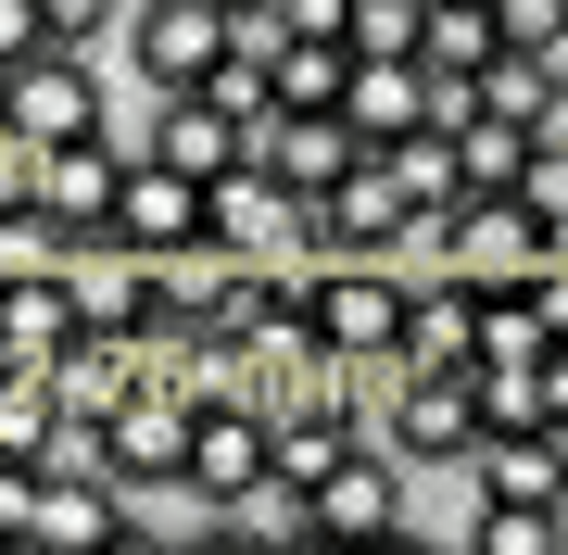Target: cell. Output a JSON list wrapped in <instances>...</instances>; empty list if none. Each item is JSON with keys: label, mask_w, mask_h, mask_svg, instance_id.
Listing matches in <instances>:
<instances>
[{"label": "cell", "mask_w": 568, "mask_h": 555, "mask_svg": "<svg viewBox=\"0 0 568 555\" xmlns=\"http://www.w3.org/2000/svg\"><path fill=\"white\" fill-rule=\"evenodd\" d=\"M429 240H443V266L480 290V304H506V290H544V278L568 266V227H544L518 189H467V203L429 227Z\"/></svg>", "instance_id": "6da1fadb"}, {"label": "cell", "mask_w": 568, "mask_h": 555, "mask_svg": "<svg viewBox=\"0 0 568 555\" xmlns=\"http://www.w3.org/2000/svg\"><path fill=\"white\" fill-rule=\"evenodd\" d=\"M405 316H417V278L392 253H316V341L354 353V367H405Z\"/></svg>", "instance_id": "7a4b0ae2"}, {"label": "cell", "mask_w": 568, "mask_h": 555, "mask_svg": "<svg viewBox=\"0 0 568 555\" xmlns=\"http://www.w3.org/2000/svg\"><path fill=\"white\" fill-rule=\"evenodd\" d=\"M379 442L405 467H467L480 454V391H467V367H392L379 379Z\"/></svg>", "instance_id": "3957f363"}, {"label": "cell", "mask_w": 568, "mask_h": 555, "mask_svg": "<svg viewBox=\"0 0 568 555\" xmlns=\"http://www.w3.org/2000/svg\"><path fill=\"white\" fill-rule=\"evenodd\" d=\"M13 126H26L39 152L102 126V63H89V39H51V51H26V63H13Z\"/></svg>", "instance_id": "277c9868"}, {"label": "cell", "mask_w": 568, "mask_h": 555, "mask_svg": "<svg viewBox=\"0 0 568 555\" xmlns=\"http://www.w3.org/2000/svg\"><path fill=\"white\" fill-rule=\"evenodd\" d=\"M429 240V215L405 203V177H392V152H366V165L316 203V253H405Z\"/></svg>", "instance_id": "5b68a950"}, {"label": "cell", "mask_w": 568, "mask_h": 555, "mask_svg": "<svg viewBox=\"0 0 568 555\" xmlns=\"http://www.w3.org/2000/svg\"><path fill=\"white\" fill-rule=\"evenodd\" d=\"M126 51L152 89H203L227 51V0H126Z\"/></svg>", "instance_id": "8992f818"}, {"label": "cell", "mask_w": 568, "mask_h": 555, "mask_svg": "<svg viewBox=\"0 0 568 555\" xmlns=\"http://www.w3.org/2000/svg\"><path fill=\"white\" fill-rule=\"evenodd\" d=\"M253 165L291 189V203H328L354 165H366V140H354V114H265L253 126Z\"/></svg>", "instance_id": "52a82bcc"}, {"label": "cell", "mask_w": 568, "mask_h": 555, "mask_svg": "<svg viewBox=\"0 0 568 555\" xmlns=\"http://www.w3.org/2000/svg\"><path fill=\"white\" fill-rule=\"evenodd\" d=\"M126 165H140V152H126L114 126H89V140H51V152H39V215L63 227V240H77V227H114Z\"/></svg>", "instance_id": "ba28073f"}, {"label": "cell", "mask_w": 568, "mask_h": 555, "mask_svg": "<svg viewBox=\"0 0 568 555\" xmlns=\"http://www.w3.org/2000/svg\"><path fill=\"white\" fill-rule=\"evenodd\" d=\"M63 290H77L89 329H152V253L114 240V227H77L63 240Z\"/></svg>", "instance_id": "9c48e42d"}, {"label": "cell", "mask_w": 568, "mask_h": 555, "mask_svg": "<svg viewBox=\"0 0 568 555\" xmlns=\"http://www.w3.org/2000/svg\"><path fill=\"white\" fill-rule=\"evenodd\" d=\"M140 152H152V165H190V177L215 189L227 165H253V126L227 114L215 89H152V140Z\"/></svg>", "instance_id": "30bf717a"}, {"label": "cell", "mask_w": 568, "mask_h": 555, "mask_svg": "<svg viewBox=\"0 0 568 555\" xmlns=\"http://www.w3.org/2000/svg\"><path fill=\"white\" fill-rule=\"evenodd\" d=\"M354 531H405V454H392L379 430L316 480V543H354Z\"/></svg>", "instance_id": "8fae6325"}, {"label": "cell", "mask_w": 568, "mask_h": 555, "mask_svg": "<svg viewBox=\"0 0 568 555\" xmlns=\"http://www.w3.org/2000/svg\"><path fill=\"white\" fill-rule=\"evenodd\" d=\"M215 227V189L190 177V165H126V189H114V240H140V253H164V240H203Z\"/></svg>", "instance_id": "7c38bea8"}, {"label": "cell", "mask_w": 568, "mask_h": 555, "mask_svg": "<svg viewBox=\"0 0 568 555\" xmlns=\"http://www.w3.org/2000/svg\"><path fill=\"white\" fill-rule=\"evenodd\" d=\"M241 266H253V253H227L215 227H203V240H164L152 253V316H164V329H215V304L241 290Z\"/></svg>", "instance_id": "4fadbf2b"}, {"label": "cell", "mask_w": 568, "mask_h": 555, "mask_svg": "<svg viewBox=\"0 0 568 555\" xmlns=\"http://www.w3.org/2000/svg\"><path fill=\"white\" fill-rule=\"evenodd\" d=\"M26 543H102V555H126L140 543V493H126V480H39V531Z\"/></svg>", "instance_id": "5bb4252c"}, {"label": "cell", "mask_w": 568, "mask_h": 555, "mask_svg": "<svg viewBox=\"0 0 568 555\" xmlns=\"http://www.w3.org/2000/svg\"><path fill=\"white\" fill-rule=\"evenodd\" d=\"M89 316H77V290H63V266H26V278H0V341H13V367H51L63 341H77Z\"/></svg>", "instance_id": "9a60e30c"}, {"label": "cell", "mask_w": 568, "mask_h": 555, "mask_svg": "<svg viewBox=\"0 0 568 555\" xmlns=\"http://www.w3.org/2000/svg\"><path fill=\"white\" fill-rule=\"evenodd\" d=\"M480 290H467L455 266L443 278H417V316H405V367H480Z\"/></svg>", "instance_id": "2e32d148"}, {"label": "cell", "mask_w": 568, "mask_h": 555, "mask_svg": "<svg viewBox=\"0 0 568 555\" xmlns=\"http://www.w3.org/2000/svg\"><path fill=\"white\" fill-rule=\"evenodd\" d=\"M467 391H480V442H493V430H544V417H556V404H544V341H518V353L493 341L480 367H467Z\"/></svg>", "instance_id": "e0dca14e"}, {"label": "cell", "mask_w": 568, "mask_h": 555, "mask_svg": "<svg viewBox=\"0 0 568 555\" xmlns=\"http://www.w3.org/2000/svg\"><path fill=\"white\" fill-rule=\"evenodd\" d=\"M392 177H405V203L443 227L455 203H467V165H455V126H405V140H392Z\"/></svg>", "instance_id": "ac0fdd59"}, {"label": "cell", "mask_w": 568, "mask_h": 555, "mask_svg": "<svg viewBox=\"0 0 568 555\" xmlns=\"http://www.w3.org/2000/svg\"><path fill=\"white\" fill-rule=\"evenodd\" d=\"M354 89V39H291L278 51V114H342Z\"/></svg>", "instance_id": "d6986e66"}, {"label": "cell", "mask_w": 568, "mask_h": 555, "mask_svg": "<svg viewBox=\"0 0 568 555\" xmlns=\"http://www.w3.org/2000/svg\"><path fill=\"white\" fill-rule=\"evenodd\" d=\"M51 417H63V391H51V367H0V454H26V467H39Z\"/></svg>", "instance_id": "ffe728a7"}, {"label": "cell", "mask_w": 568, "mask_h": 555, "mask_svg": "<svg viewBox=\"0 0 568 555\" xmlns=\"http://www.w3.org/2000/svg\"><path fill=\"white\" fill-rule=\"evenodd\" d=\"M568 543V505H493L480 493V555H556Z\"/></svg>", "instance_id": "44dd1931"}, {"label": "cell", "mask_w": 568, "mask_h": 555, "mask_svg": "<svg viewBox=\"0 0 568 555\" xmlns=\"http://www.w3.org/2000/svg\"><path fill=\"white\" fill-rule=\"evenodd\" d=\"M342 39H354V51H417V39H429V0H354Z\"/></svg>", "instance_id": "7402d4cb"}, {"label": "cell", "mask_w": 568, "mask_h": 555, "mask_svg": "<svg viewBox=\"0 0 568 555\" xmlns=\"http://www.w3.org/2000/svg\"><path fill=\"white\" fill-rule=\"evenodd\" d=\"M26 531H39V467L0 454V543H26Z\"/></svg>", "instance_id": "603a6c76"}, {"label": "cell", "mask_w": 568, "mask_h": 555, "mask_svg": "<svg viewBox=\"0 0 568 555\" xmlns=\"http://www.w3.org/2000/svg\"><path fill=\"white\" fill-rule=\"evenodd\" d=\"M63 25H51V0H0V63H26V51H51Z\"/></svg>", "instance_id": "cb8c5ba5"}, {"label": "cell", "mask_w": 568, "mask_h": 555, "mask_svg": "<svg viewBox=\"0 0 568 555\" xmlns=\"http://www.w3.org/2000/svg\"><path fill=\"white\" fill-rule=\"evenodd\" d=\"M544 404H556V430H568V341H544Z\"/></svg>", "instance_id": "d4e9b609"}, {"label": "cell", "mask_w": 568, "mask_h": 555, "mask_svg": "<svg viewBox=\"0 0 568 555\" xmlns=\"http://www.w3.org/2000/svg\"><path fill=\"white\" fill-rule=\"evenodd\" d=\"M227 13H253V0H227Z\"/></svg>", "instance_id": "484cf974"}, {"label": "cell", "mask_w": 568, "mask_h": 555, "mask_svg": "<svg viewBox=\"0 0 568 555\" xmlns=\"http://www.w3.org/2000/svg\"><path fill=\"white\" fill-rule=\"evenodd\" d=\"M0 367H13V341H0Z\"/></svg>", "instance_id": "4316f807"}]
</instances>
